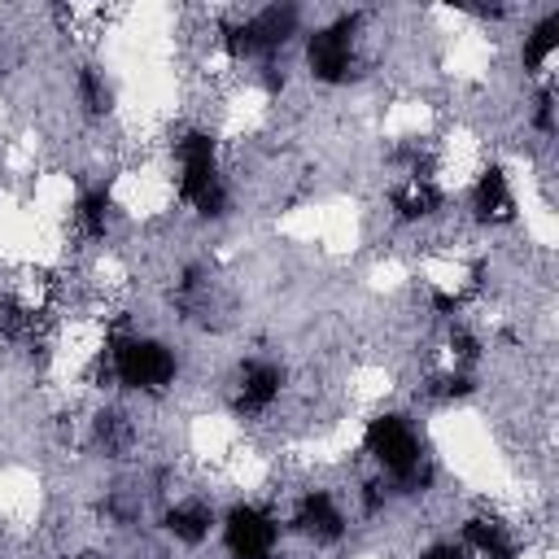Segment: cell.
I'll use <instances>...</instances> for the list:
<instances>
[{"label": "cell", "instance_id": "cell-1", "mask_svg": "<svg viewBox=\"0 0 559 559\" xmlns=\"http://www.w3.org/2000/svg\"><path fill=\"white\" fill-rule=\"evenodd\" d=\"M218 542L227 559H284V511L275 498H231L218 511Z\"/></svg>", "mask_w": 559, "mask_h": 559}]
</instances>
